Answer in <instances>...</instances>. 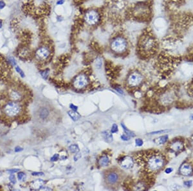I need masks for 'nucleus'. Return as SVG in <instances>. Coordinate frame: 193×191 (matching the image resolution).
Returning <instances> with one entry per match:
<instances>
[{
    "mask_svg": "<svg viewBox=\"0 0 193 191\" xmlns=\"http://www.w3.org/2000/svg\"><path fill=\"white\" fill-rule=\"evenodd\" d=\"M137 48L142 57H150L154 55L158 48V42L153 34L146 31L140 36Z\"/></svg>",
    "mask_w": 193,
    "mask_h": 191,
    "instance_id": "f03ea898",
    "label": "nucleus"
},
{
    "mask_svg": "<svg viewBox=\"0 0 193 191\" xmlns=\"http://www.w3.org/2000/svg\"><path fill=\"white\" fill-rule=\"evenodd\" d=\"M83 21L87 27H95L102 21V15L100 10L96 9H89L86 10L83 15Z\"/></svg>",
    "mask_w": 193,
    "mask_h": 191,
    "instance_id": "423d86ee",
    "label": "nucleus"
},
{
    "mask_svg": "<svg viewBox=\"0 0 193 191\" xmlns=\"http://www.w3.org/2000/svg\"><path fill=\"white\" fill-rule=\"evenodd\" d=\"M69 150L72 153L76 154L79 152V147L77 144H72L69 147Z\"/></svg>",
    "mask_w": 193,
    "mask_h": 191,
    "instance_id": "b1692460",
    "label": "nucleus"
},
{
    "mask_svg": "<svg viewBox=\"0 0 193 191\" xmlns=\"http://www.w3.org/2000/svg\"><path fill=\"white\" fill-rule=\"evenodd\" d=\"M32 176H43L44 173L42 172H34L32 173Z\"/></svg>",
    "mask_w": 193,
    "mask_h": 191,
    "instance_id": "c03bdc74",
    "label": "nucleus"
},
{
    "mask_svg": "<svg viewBox=\"0 0 193 191\" xmlns=\"http://www.w3.org/2000/svg\"><path fill=\"white\" fill-rule=\"evenodd\" d=\"M41 190H51V189H50V188H48V187H43L41 188Z\"/></svg>",
    "mask_w": 193,
    "mask_h": 191,
    "instance_id": "8fccbe9b",
    "label": "nucleus"
},
{
    "mask_svg": "<svg viewBox=\"0 0 193 191\" xmlns=\"http://www.w3.org/2000/svg\"><path fill=\"white\" fill-rule=\"evenodd\" d=\"M168 140H169V136L165 135L163 136H161V137L156 138L153 142H154L157 145H163L167 142Z\"/></svg>",
    "mask_w": 193,
    "mask_h": 191,
    "instance_id": "6ab92c4d",
    "label": "nucleus"
},
{
    "mask_svg": "<svg viewBox=\"0 0 193 191\" xmlns=\"http://www.w3.org/2000/svg\"><path fill=\"white\" fill-rule=\"evenodd\" d=\"M185 149L184 140L180 138L174 139L168 144V151L174 154H178L182 152Z\"/></svg>",
    "mask_w": 193,
    "mask_h": 191,
    "instance_id": "f8f14e48",
    "label": "nucleus"
},
{
    "mask_svg": "<svg viewBox=\"0 0 193 191\" xmlns=\"http://www.w3.org/2000/svg\"><path fill=\"white\" fill-rule=\"evenodd\" d=\"M176 1H180V0H176Z\"/></svg>",
    "mask_w": 193,
    "mask_h": 191,
    "instance_id": "864d4df0",
    "label": "nucleus"
},
{
    "mask_svg": "<svg viewBox=\"0 0 193 191\" xmlns=\"http://www.w3.org/2000/svg\"><path fill=\"white\" fill-rule=\"evenodd\" d=\"M173 168H171V167H169V168H167L165 170V172L166 174H170L172 172H173Z\"/></svg>",
    "mask_w": 193,
    "mask_h": 191,
    "instance_id": "de8ad7c7",
    "label": "nucleus"
},
{
    "mask_svg": "<svg viewBox=\"0 0 193 191\" xmlns=\"http://www.w3.org/2000/svg\"><path fill=\"white\" fill-rule=\"evenodd\" d=\"M118 131V125L117 124H113L112 127V129H111V133H112V134H113V133H117Z\"/></svg>",
    "mask_w": 193,
    "mask_h": 191,
    "instance_id": "72a5a7b5",
    "label": "nucleus"
},
{
    "mask_svg": "<svg viewBox=\"0 0 193 191\" xmlns=\"http://www.w3.org/2000/svg\"><path fill=\"white\" fill-rule=\"evenodd\" d=\"M190 119L193 120V114L191 115V116H190Z\"/></svg>",
    "mask_w": 193,
    "mask_h": 191,
    "instance_id": "603ef678",
    "label": "nucleus"
},
{
    "mask_svg": "<svg viewBox=\"0 0 193 191\" xmlns=\"http://www.w3.org/2000/svg\"><path fill=\"white\" fill-rule=\"evenodd\" d=\"M60 158L59 154H55L54 156H53L51 158H50V160L52 162H56L57 161L59 158Z\"/></svg>",
    "mask_w": 193,
    "mask_h": 191,
    "instance_id": "e433bc0d",
    "label": "nucleus"
},
{
    "mask_svg": "<svg viewBox=\"0 0 193 191\" xmlns=\"http://www.w3.org/2000/svg\"><path fill=\"white\" fill-rule=\"evenodd\" d=\"M110 49L113 54L122 55L128 51L129 44L128 39L122 34L113 36L110 41Z\"/></svg>",
    "mask_w": 193,
    "mask_h": 191,
    "instance_id": "20e7f679",
    "label": "nucleus"
},
{
    "mask_svg": "<svg viewBox=\"0 0 193 191\" xmlns=\"http://www.w3.org/2000/svg\"><path fill=\"white\" fill-rule=\"evenodd\" d=\"M23 150V149L22 147H20V146H17V147H15V152H16V153H19V152H21V151H22Z\"/></svg>",
    "mask_w": 193,
    "mask_h": 191,
    "instance_id": "49530a36",
    "label": "nucleus"
},
{
    "mask_svg": "<svg viewBox=\"0 0 193 191\" xmlns=\"http://www.w3.org/2000/svg\"><path fill=\"white\" fill-rule=\"evenodd\" d=\"M65 3V0H57L56 1V5L57 6H61L63 5Z\"/></svg>",
    "mask_w": 193,
    "mask_h": 191,
    "instance_id": "a18cd8bd",
    "label": "nucleus"
},
{
    "mask_svg": "<svg viewBox=\"0 0 193 191\" xmlns=\"http://www.w3.org/2000/svg\"><path fill=\"white\" fill-rule=\"evenodd\" d=\"M6 7V3L3 0H0V10H3Z\"/></svg>",
    "mask_w": 193,
    "mask_h": 191,
    "instance_id": "ea45409f",
    "label": "nucleus"
},
{
    "mask_svg": "<svg viewBox=\"0 0 193 191\" xmlns=\"http://www.w3.org/2000/svg\"><path fill=\"white\" fill-rule=\"evenodd\" d=\"M170 131L169 129H164V130H160V131H154L152 133H150L149 135H157V134H162V133H165Z\"/></svg>",
    "mask_w": 193,
    "mask_h": 191,
    "instance_id": "7c9ffc66",
    "label": "nucleus"
},
{
    "mask_svg": "<svg viewBox=\"0 0 193 191\" xmlns=\"http://www.w3.org/2000/svg\"><path fill=\"white\" fill-rule=\"evenodd\" d=\"M169 189L172 190H178L179 189H181V186L180 185L178 184H173L171 185L170 187H169Z\"/></svg>",
    "mask_w": 193,
    "mask_h": 191,
    "instance_id": "2f4dec72",
    "label": "nucleus"
},
{
    "mask_svg": "<svg viewBox=\"0 0 193 191\" xmlns=\"http://www.w3.org/2000/svg\"><path fill=\"white\" fill-rule=\"evenodd\" d=\"M3 25V20L0 19V29H1L2 28Z\"/></svg>",
    "mask_w": 193,
    "mask_h": 191,
    "instance_id": "3c124183",
    "label": "nucleus"
},
{
    "mask_svg": "<svg viewBox=\"0 0 193 191\" xmlns=\"http://www.w3.org/2000/svg\"><path fill=\"white\" fill-rule=\"evenodd\" d=\"M193 184V182L192 180H187V181H185L184 182V187H186L187 188H189L191 187Z\"/></svg>",
    "mask_w": 193,
    "mask_h": 191,
    "instance_id": "473e14b6",
    "label": "nucleus"
},
{
    "mask_svg": "<svg viewBox=\"0 0 193 191\" xmlns=\"http://www.w3.org/2000/svg\"><path fill=\"white\" fill-rule=\"evenodd\" d=\"M46 184V182L41 179H37L34 180L30 184V189L31 190H39L44 187V185Z\"/></svg>",
    "mask_w": 193,
    "mask_h": 191,
    "instance_id": "f3484780",
    "label": "nucleus"
},
{
    "mask_svg": "<svg viewBox=\"0 0 193 191\" xmlns=\"http://www.w3.org/2000/svg\"><path fill=\"white\" fill-rule=\"evenodd\" d=\"M68 114L69 115L70 117L72 119L73 121H77L81 118V115H79L77 112L75 111H70L68 112Z\"/></svg>",
    "mask_w": 193,
    "mask_h": 191,
    "instance_id": "412c9836",
    "label": "nucleus"
},
{
    "mask_svg": "<svg viewBox=\"0 0 193 191\" xmlns=\"http://www.w3.org/2000/svg\"><path fill=\"white\" fill-rule=\"evenodd\" d=\"M52 56V47L49 44H42L36 50L34 57L39 63L45 64L49 61Z\"/></svg>",
    "mask_w": 193,
    "mask_h": 191,
    "instance_id": "0eeeda50",
    "label": "nucleus"
},
{
    "mask_svg": "<svg viewBox=\"0 0 193 191\" xmlns=\"http://www.w3.org/2000/svg\"><path fill=\"white\" fill-rule=\"evenodd\" d=\"M20 171L19 169H9L7 170V172H9L10 174H14L15 172H17Z\"/></svg>",
    "mask_w": 193,
    "mask_h": 191,
    "instance_id": "58836bf2",
    "label": "nucleus"
},
{
    "mask_svg": "<svg viewBox=\"0 0 193 191\" xmlns=\"http://www.w3.org/2000/svg\"><path fill=\"white\" fill-rule=\"evenodd\" d=\"M134 189L136 190H142L145 189V185L142 182H139L136 185H134Z\"/></svg>",
    "mask_w": 193,
    "mask_h": 191,
    "instance_id": "393cba45",
    "label": "nucleus"
},
{
    "mask_svg": "<svg viewBox=\"0 0 193 191\" xmlns=\"http://www.w3.org/2000/svg\"><path fill=\"white\" fill-rule=\"evenodd\" d=\"M17 55L18 57L22 59H28L31 56V52L30 49L27 48L26 46L20 47L17 52Z\"/></svg>",
    "mask_w": 193,
    "mask_h": 191,
    "instance_id": "dca6fc26",
    "label": "nucleus"
},
{
    "mask_svg": "<svg viewBox=\"0 0 193 191\" xmlns=\"http://www.w3.org/2000/svg\"><path fill=\"white\" fill-rule=\"evenodd\" d=\"M118 164L125 169H131L134 166L133 158L130 156H124L118 160Z\"/></svg>",
    "mask_w": 193,
    "mask_h": 191,
    "instance_id": "4468645a",
    "label": "nucleus"
},
{
    "mask_svg": "<svg viewBox=\"0 0 193 191\" xmlns=\"http://www.w3.org/2000/svg\"><path fill=\"white\" fill-rule=\"evenodd\" d=\"M110 158L107 155L102 156L98 160V165L101 167H105L108 166L110 164Z\"/></svg>",
    "mask_w": 193,
    "mask_h": 191,
    "instance_id": "a211bd4d",
    "label": "nucleus"
},
{
    "mask_svg": "<svg viewBox=\"0 0 193 191\" xmlns=\"http://www.w3.org/2000/svg\"><path fill=\"white\" fill-rule=\"evenodd\" d=\"M89 80L88 77L85 74H79L78 75L74 78L72 82L73 87L77 90H82L86 88V86L88 85Z\"/></svg>",
    "mask_w": 193,
    "mask_h": 191,
    "instance_id": "9b49d317",
    "label": "nucleus"
},
{
    "mask_svg": "<svg viewBox=\"0 0 193 191\" xmlns=\"http://www.w3.org/2000/svg\"><path fill=\"white\" fill-rule=\"evenodd\" d=\"M135 144L138 147H141V146L144 144V142L141 138H138V139L135 140Z\"/></svg>",
    "mask_w": 193,
    "mask_h": 191,
    "instance_id": "f704fd0d",
    "label": "nucleus"
},
{
    "mask_svg": "<svg viewBox=\"0 0 193 191\" xmlns=\"http://www.w3.org/2000/svg\"><path fill=\"white\" fill-rule=\"evenodd\" d=\"M81 157H82L81 154L79 153H76L75 155L74 156V157H73V160H74V162L78 161L79 160H80L81 158Z\"/></svg>",
    "mask_w": 193,
    "mask_h": 191,
    "instance_id": "4c0bfd02",
    "label": "nucleus"
},
{
    "mask_svg": "<svg viewBox=\"0 0 193 191\" xmlns=\"http://www.w3.org/2000/svg\"><path fill=\"white\" fill-rule=\"evenodd\" d=\"M115 90H117V91H118V92L119 93H120V94H123V91L120 88H115Z\"/></svg>",
    "mask_w": 193,
    "mask_h": 191,
    "instance_id": "09e8293b",
    "label": "nucleus"
},
{
    "mask_svg": "<svg viewBox=\"0 0 193 191\" xmlns=\"http://www.w3.org/2000/svg\"><path fill=\"white\" fill-rule=\"evenodd\" d=\"M179 174L183 176H189L193 174V166L191 164L185 163L182 164L179 167Z\"/></svg>",
    "mask_w": 193,
    "mask_h": 191,
    "instance_id": "2eb2a0df",
    "label": "nucleus"
},
{
    "mask_svg": "<svg viewBox=\"0 0 193 191\" xmlns=\"http://www.w3.org/2000/svg\"><path fill=\"white\" fill-rule=\"evenodd\" d=\"M70 108L71 109H72V110L75 111H77V109H78V107L75 106L73 104H70Z\"/></svg>",
    "mask_w": 193,
    "mask_h": 191,
    "instance_id": "37998d69",
    "label": "nucleus"
},
{
    "mask_svg": "<svg viewBox=\"0 0 193 191\" xmlns=\"http://www.w3.org/2000/svg\"><path fill=\"white\" fill-rule=\"evenodd\" d=\"M138 161L148 172H157L162 170L166 164L165 156L159 151H149L144 153Z\"/></svg>",
    "mask_w": 193,
    "mask_h": 191,
    "instance_id": "f257e3e1",
    "label": "nucleus"
},
{
    "mask_svg": "<svg viewBox=\"0 0 193 191\" xmlns=\"http://www.w3.org/2000/svg\"><path fill=\"white\" fill-rule=\"evenodd\" d=\"M102 135L106 140V142H107L108 143H111L113 142V137L112 133L111 132H109L108 131H104L102 133Z\"/></svg>",
    "mask_w": 193,
    "mask_h": 191,
    "instance_id": "aec40b11",
    "label": "nucleus"
},
{
    "mask_svg": "<svg viewBox=\"0 0 193 191\" xmlns=\"http://www.w3.org/2000/svg\"><path fill=\"white\" fill-rule=\"evenodd\" d=\"M9 180L10 182L12 183V184H15L16 183V179H15V177L14 175H13V174H11V175L9 176Z\"/></svg>",
    "mask_w": 193,
    "mask_h": 191,
    "instance_id": "c9c22d12",
    "label": "nucleus"
},
{
    "mask_svg": "<svg viewBox=\"0 0 193 191\" xmlns=\"http://www.w3.org/2000/svg\"><path fill=\"white\" fill-rule=\"evenodd\" d=\"M95 64H96V66L98 69H100V68L102 67V59L101 58H97L96 60V62H95Z\"/></svg>",
    "mask_w": 193,
    "mask_h": 191,
    "instance_id": "c756f323",
    "label": "nucleus"
},
{
    "mask_svg": "<svg viewBox=\"0 0 193 191\" xmlns=\"http://www.w3.org/2000/svg\"><path fill=\"white\" fill-rule=\"evenodd\" d=\"M7 61H9V62L10 63V64L11 65V66H14V67L15 66H17V62H16V61H15V59H14V57L9 56L7 58Z\"/></svg>",
    "mask_w": 193,
    "mask_h": 191,
    "instance_id": "bb28decb",
    "label": "nucleus"
},
{
    "mask_svg": "<svg viewBox=\"0 0 193 191\" xmlns=\"http://www.w3.org/2000/svg\"><path fill=\"white\" fill-rule=\"evenodd\" d=\"M26 178V174L23 172H20L17 174V179L20 181H23Z\"/></svg>",
    "mask_w": 193,
    "mask_h": 191,
    "instance_id": "c85d7f7f",
    "label": "nucleus"
},
{
    "mask_svg": "<svg viewBox=\"0 0 193 191\" xmlns=\"http://www.w3.org/2000/svg\"><path fill=\"white\" fill-rule=\"evenodd\" d=\"M56 20L57 22H62L64 20V17L61 15H57L56 16Z\"/></svg>",
    "mask_w": 193,
    "mask_h": 191,
    "instance_id": "a19ab883",
    "label": "nucleus"
},
{
    "mask_svg": "<svg viewBox=\"0 0 193 191\" xmlns=\"http://www.w3.org/2000/svg\"><path fill=\"white\" fill-rule=\"evenodd\" d=\"M10 66L7 59L0 56V79L5 80L10 77Z\"/></svg>",
    "mask_w": 193,
    "mask_h": 191,
    "instance_id": "ddd939ff",
    "label": "nucleus"
},
{
    "mask_svg": "<svg viewBox=\"0 0 193 191\" xmlns=\"http://www.w3.org/2000/svg\"><path fill=\"white\" fill-rule=\"evenodd\" d=\"M49 115V111L46 108H42L40 109V112H39V117L41 119H45L48 117Z\"/></svg>",
    "mask_w": 193,
    "mask_h": 191,
    "instance_id": "4be33fe9",
    "label": "nucleus"
},
{
    "mask_svg": "<svg viewBox=\"0 0 193 191\" xmlns=\"http://www.w3.org/2000/svg\"><path fill=\"white\" fill-rule=\"evenodd\" d=\"M104 177L106 184L110 186L117 185L120 181V174L117 170H108Z\"/></svg>",
    "mask_w": 193,
    "mask_h": 191,
    "instance_id": "9d476101",
    "label": "nucleus"
},
{
    "mask_svg": "<svg viewBox=\"0 0 193 191\" xmlns=\"http://www.w3.org/2000/svg\"><path fill=\"white\" fill-rule=\"evenodd\" d=\"M120 125H121L122 127V129H123V131H124V133H125V134H126V135H128V137H129L130 138H131V137H135V135L134 134V133H133L132 131H131L130 130H129V129H128V128L126 127V125L124 124V123L122 122L121 124H120Z\"/></svg>",
    "mask_w": 193,
    "mask_h": 191,
    "instance_id": "5701e85b",
    "label": "nucleus"
},
{
    "mask_svg": "<svg viewBox=\"0 0 193 191\" xmlns=\"http://www.w3.org/2000/svg\"><path fill=\"white\" fill-rule=\"evenodd\" d=\"M8 99L17 103H21L25 100V88H22L19 85H13L8 90Z\"/></svg>",
    "mask_w": 193,
    "mask_h": 191,
    "instance_id": "6e6552de",
    "label": "nucleus"
},
{
    "mask_svg": "<svg viewBox=\"0 0 193 191\" xmlns=\"http://www.w3.org/2000/svg\"><path fill=\"white\" fill-rule=\"evenodd\" d=\"M151 15V5L148 2H139L134 5L131 9V15L138 21L149 20Z\"/></svg>",
    "mask_w": 193,
    "mask_h": 191,
    "instance_id": "39448f33",
    "label": "nucleus"
},
{
    "mask_svg": "<svg viewBox=\"0 0 193 191\" xmlns=\"http://www.w3.org/2000/svg\"><path fill=\"white\" fill-rule=\"evenodd\" d=\"M49 69H44L40 71V74L44 79H47L49 76Z\"/></svg>",
    "mask_w": 193,
    "mask_h": 191,
    "instance_id": "a878e982",
    "label": "nucleus"
},
{
    "mask_svg": "<svg viewBox=\"0 0 193 191\" xmlns=\"http://www.w3.org/2000/svg\"><path fill=\"white\" fill-rule=\"evenodd\" d=\"M144 80L143 74L139 71H133L128 75L126 79V84L128 88H135L142 84Z\"/></svg>",
    "mask_w": 193,
    "mask_h": 191,
    "instance_id": "1a4fd4ad",
    "label": "nucleus"
},
{
    "mask_svg": "<svg viewBox=\"0 0 193 191\" xmlns=\"http://www.w3.org/2000/svg\"><path fill=\"white\" fill-rule=\"evenodd\" d=\"M3 119L9 122L19 119L24 112L22 103L9 100L5 103L1 109Z\"/></svg>",
    "mask_w": 193,
    "mask_h": 191,
    "instance_id": "7ed1b4c3",
    "label": "nucleus"
},
{
    "mask_svg": "<svg viewBox=\"0 0 193 191\" xmlns=\"http://www.w3.org/2000/svg\"><path fill=\"white\" fill-rule=\"evenodd\" d=\"M120 138H121V139L124 140V141H128V140H129V138H130V137H128V136L126 135V134L121 135Z\"/></svg>",
    "mask_w": 193,
    "mask_h": 191,
    "instance_id": "79ce46f5",
    "label": "nucleus"
},
{
    "mask_svg": "<svg viewBox=\"0 0 193 191\" xmlns=\"http://www.w3.org/2000/svg\"><path fill=\"white\" fill-rule=\"evenodd\" d=\"M15 71H16L18 74H20V75L21 76V77H25V72L23 71V70H22V68H21L19 66H15Z\"/></svg>",
    "mask_w": 193,
    "mask_h": 191,
    "instance_id": "cd10ccee",
    "label": "nucleus"
}]
</instances>
